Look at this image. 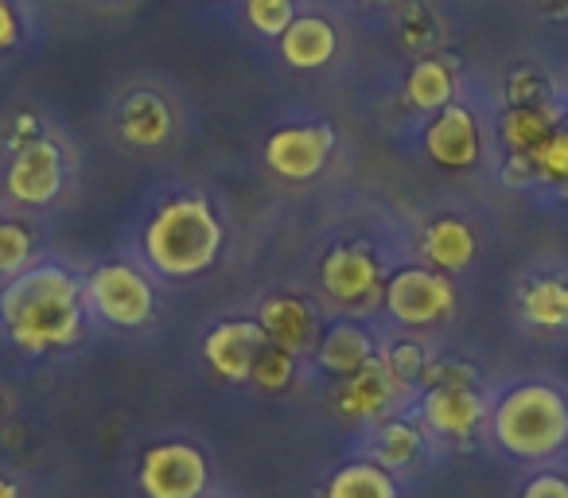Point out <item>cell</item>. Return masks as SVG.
<instances>
[{"label":"cell","mask_w":568,"mask_h":498,"mask_svg":"<svg viewBox=\"0 0 568 498\" xmlns=\"http://www.w3.org/2000/svg\"><path fill=\"white\" fill-rule=\"evenodd\" d=\"M0 332L28 355L74 347L87 332L82 281L63 265H32L0 288Z\"/></svg>","instance_id":"obj_1"},{"label":"cell","mask_w":568,"mask_h":498,"mask_svg":"<svg viewBox=\"0 0 568 498\" xmlns=\"http://www.w3.org/2000/svg\"><path fill=\"white\" fill-rule=\"evenodd\" d=\"M226 230L203 195H175L160 203L144 226V262L164 281H191L222 254Z\"/></svg>","instance_id":"obj_2"},{"label":"cell","mask_w":568,"mask_h":498,"mask_svg":"<svg viewBox=\"0 0 568 498\" xmlns=\"http://www.w3.org/2000/svg\"><path fill=\"white\" fill-rule=\"evenodd\" d=\"M490 436L514 459L541 464L568 448V394L549 382H521L490 409Z\"/></svg>","instance_id":"obj_3"},{"label":"cell","mask_w":568,"mask_h":498,"mask_svg":"<svg viewBox=\"0 0 568 498\" xmlns=\"http://www.w3.org/2000/svg\"><path fill=\"white\" fill-rule=\"evenodd\" d=\"M82 301L102 324L133 332L156 316V288L133 262H105L82 281Z\"/></svg>","instance_id":"obj_4"},{"label":"cell","mask_w":568,"mask_h":498,"mask_svg":"<svg viewBox=\"0 0 568 498\" xmlns=\"http://www.w3.org/2000/svg\"><path fill=\"white\" fill-rule=\"evenodd\" d=\"M136 487L144 498H203L211 487V464L191 440L149 444L136 467Z\"/></svg>","instance_id":"obj_5"},{"label":"cell","mask_w":568,"mask_h":498,"mask_svg":"<svg viewBox=\"0 0 568 498\" xmlns=\"http://www.w3.org/2000/svg\"><path fill=\"white\" fill-rule=\"evenodd\" d=\"M382 304L402 327H433L456 312V285H452L448 273L409 265V270H397L386 281Z\"/></svg>","instance_id":"obj_6"},{"label":"cell","mask_w":568,"mask_h":498,"mask_svg":"<svg viewBox=\"0 0 568 498\" xmlns=\"http://www.w3.org/2000/svg\"><path fill=\"white\" fill-rule=\"evenodd\" d=\"M320 288L332 304L347 312H366L382 301L386 281H382L378 257L366 245H335L320 262Z\"/></svg>","instance_id":"obj_7"},{"label":"cell","mask_w":568,"mask_h":498,"mask_svg":"<svg viewBox=\"0 0 568 498\" xmlns=\"http://www.w3.org/2000/svg\"><path fill=\"white\" fill-rule=\"evenodd\" d=\"M67 183V156L51 136H36L17 149L4 172V195L17 206H48L59 199Z\"/></svg>","instance_id":"obj_8"},{"label":"cell","mask_w":568,"mask_h":498,"mask_svg":"<svg viewBox=\"0 0 568 498\" xmlns=\"http://www.w3.org/2000/svg\"><path fill=\"white\" fill-rule=\"evenodd\" d=\"M335 152V129L324 121L312 125H284L265 141V164L273 167L281 180L288 183H308L327 167Z\"/></svg>","instance_id":"obj_9"},{"label":"cell","mask_w":568,"mask_h":498,"mask_svg":"<svg viewBox=\"0 0 568 498\" xmlns=\"http://www.w3.org/2000/svg\"><path fill=\"white\" fill-rule=\"evenodd\" d=\"M405 394H409V382H402L386 366V358L374 355L363 370L339 382V389H335V409H339V417L355 420V425H366V420L394 417L397 402H402Z\"/></svg>","instance_id":"obj_10"},{"label":"cell","mask_w":568,"mask_h":498,"mask_svg":"<svg viewBox=\"0 0 568 498\" xmlns=\"http://www.w3.org/2000/svg\"><path fill=\"white\" fill-rule=\"evenodd\" d=\"M483 420H487V405L475 386H428L420 397V425L436 440L464 444Z\"/></svg>","instance_id":"obj_11"},{"label":"cell","mask_w":568,"mask_h":498,"mask_svg":"<svg viewBox=\"0 0 568 498\" xmlns=\"http://www.w3.org/2000/svg\"><path fill=\"white\" fill-rule=\"evenodd\" d=\"M425 152L433 164L448 167V172H464V167L479 164V121L467 105L452 102L440 113H433L425 129Z\"/></svg>","instance_id":"obj_12"},{"label":"cell","mask_w":568,"mask_h":498,"mask_svg":"<svg viewBox=\"0 0 568 498\" xmlns=\"http://www.w3.org/2000/svg\"><path fill=\"white\" fill-rule=\"evenodd\" d=\"M265 332L257 319H222L203 339V358L219 378L226 382H250L253 358L265 347Z\"/></svg>","instance_id":"obj_13"},{"label":"cell","mask_w":568,"mask_h":498,"mask_svg":"<svg viewBox=\"0 0 568 498\" xmlns=\"http://www.w3.org/2000/svg\"><path fill=\"white\" fill-rule=\"evenodd\" d=\"M257 324H261V332H265V339L284 347L288 355H304V350L316 347L320 319H316V312H312V304L301 301V296L281 293V296L261 301Z\"/></svg>","instance_id":"obj_14"},{"label":"cell","mask_w":568,"mask_h":498,"mask_svg":"<svg viewBox=\"0 0 568 498\" xmlns=\"http://www.w3.org/2000/svg\"><path fill=\"white\" fill-rule=\"evenodd\" d=\"M172 129H175L172 105H168L164 94H156V90H133V94L121 102L118 133L129 149H141V152L164 149V144L172 141Z\"/></svg>","instance_id":"obj_15"},{"label":"cell","mask_w":568,"mask_h":498,"mask_svg":"<svg viewBox=\"0 0 568 498\" xmlns=\"http://www.w3.org/2000/svg\"><path fill=\"white\" fill-rule=\"evenodd\" d=\"M565 110L557 102H545V98H534V102H514L503 118V144L506 156L518 160H534L541 152V144L552 136V129L560 125Z\"/></svg>","instance_id":"obj_16"},{"label":"cell","mask_w":568,"mask_h":498,"mask_svg":"<svg viewBox=\"0 0 568 498\" xmlns=\"http://www.w3.org/2000/svg\"><path fill=\"white\" fill-rule=\"evenodd\" d=\"M420 254H425L428 270L464 273L479 254V237L464 218H433L420 234Z\"/></svg>","instance_id":"obj_17"},{"label":"cell","mask_w":568,"mask_h":498,"mask_svg":"<svg viewBox=\"0 0 568 498\" xmlns=\"http://www.w3.org/2000/svg\"><path fill=\"white\" fill-rule=\"evenodd\" d=\"M339 51V35L324 17H296L281 35V59L293 71H320Z\"/></svg>","instance_id":"obj_18"},{"label":"cell","mask_w":568,"mask_h":498,"mask_svg":"<svg viewBox=\"0 0 568 498\" xmlns=\"http://www.w3.org/2000/svg\"><path fill=\"white\" fill-rule=\"evenodd\" d=\"M425 425L420 420H409V417H386L378 420L374 428V440H371V459L382 464L386 471H409L420 456H425Z\"/></svg>","instance_id":"obj_19"},{"label":"cell","mask_w":568,"mask_h":498,"mask_svg":"<svg viewBox=\"0 0 568 498\" xmlns=\"http://www.w3.org/2000/svg\"><path fill=\"white\" fill-rule=\"evenodd\" d=\"M371 358H374V339L358 324H347V319L327 327L324 339H320V350H316L320 370L332 374V378H339V382L351 378V374H358Z\"/></svg>","instance_id":"obj_20"},{"label":"cell","mask_w":568,"mask_h":498,"mask_svg":"<svg viewBox=\"0 0 568 498\" xmlns=\"http://www.w3.org/2000/svg\"><path fill=\"white\" fill-rule=\"evenodd\" d=\"M324 498H402L394 471H386L374 459H351L335 467L332 479L324 482Z\"/></svg>","instance_id":"obj_21"},{"label":"cell","mask_w":568,"mask_h":498,"mask_svg":"<svg viewBox=\"0 0 568 498\" xmlns=\"http://www.w3.org/2000/svg\"><path fill=\"white\" fill-rule=\"evenodd\" d=\"M521 316L541 332L568 327V277H534L521 288Z\"/></svg>","instance_id":"obj_22"},{"label":"cell","mask_w":568,"mask_h":498,"mask_svg":"<svg viewBox=\"0 0 568 498\" xmlns=\"http://www.w3.org/2000/svg\"><path fill=\"white\" fill-rule=\"evenodd\" d=\"M405 98L425 113H440L444 105H452V98H456V79H452L448 63H440V59H420L409 71Z\"/></svg>","instance_id":"obj_23"},{"label":"cell","mask_w":568,"mask_h":498,"mask_svg":"<svg viewBox=\"0 0 568 498\" xmlns=\"http://www.w3.org/2000/svg\"><path fill=\"white\" fill-rule=\"evenodd\" d=\"M36 234L20 218H0V277L12 281L24 270H32Z\"/></svg>","instance_id":"obj_24"},{"label":"cell","mask_w":568,"mask_h":498,"mask_svg":"<svg viewBox=\"0 0 568 498\" xmlns=\"http://www.w3.org/2000/svg\"><path fill=\"white\" fill-rule=\"evenodd\" d=\"M534 180L545 183V187H557V191H568V113L560 118V125L552 129V136L541 144L534 160Z\"/></svg>","instance_id":"obj_25"},{"label":"cell","mask_w":568,"mask_h":498,"mask_svg":"<svg viewBox=\"0 0 568 498\" xmlns=\"http://www.w3.org/2000/svg\"><path fill=\"white\" fill-rule=\"evenodd\" d=\"M293 374H296V355H288V350L276 347V343H265L261 355L253 358L250 382L261 389H268V394H276V389H284L288 382H293Z\"/></svg>","instance_id":"obj_26"},{"label":"cell","mask_w":568,"mask_h":498,"mask_svg":"<svg viewBox=\"0 0 568 498\" xmlns=\"http://www.w3.org/2000/svg\"><path fill=\"white\" fill-rule=\"evenodd\" d=\"M245 20L253 24V32L281 40L296 20V0H245Z\"/></svg>","instance_id":"obj_27"},{"label":"cell","mask_w":568,"mask_h":498,"mask_svg":"<svg viewBox=\"0 0 568 498\" xmlns=\"http://www.w3.org/2000/svg\"><path fill=\"white\" fill-rule=\"evenodd\" d=\"M382 358H386L389 370H394L402 382H409V386L420 378V374H425V366H428L425 363V347H420V343H413V339L409 343H394V347H389Z\"/></svg>","instance_id":"obj_28"},{"label":"cell","mask_w":568,"mask_h":498,"mask_svg":"<svg viewBox=\"0 0 568 498\" xmlns=\"http://www.w3.org/2000/svg\"><path fill=\"white\" fill-rule=\"evenodd\" d=\"M518 498H568V475L560 471H537L521 482Z\"/></svg>","instance_id":"obj_29"},{"label":"cell","mask_w":568,"mask_h":498,"mask_svg":"<svg viewBox=\"0 0 568 498\" xmlns=\"http://www.w3.org/2000/svg\"><path fill=\"white\" fill-rule=\"evenodd\" d=\"M20 43V17L12 0H0V51H12Z\"/></svg>","instance_id":"obj_30"},{"label":"cell","mask_w":568,"mask_h":498,"mask_svg":"<svg viewBox=\"0 0 568 498\" xmlns=\"http://www.w3.org/2000/svg\"><path fill=\"white\" fill-rule=\"evenodd\" d=\"M0 498H20V487L12 479H4V475H0Z\"/></svg>","instance_id":"obj_31"},{"label":"cell","mask_w":568,"mask_h":498,"mask_svg":"<svg viewBox=\"0 0 568 498\" xmlns=\"http://www.w3.org/2000/svg\"><path fill=\"white\" fill-rule=\"evenodd\" d=\"M0 420H4V394H0Z\"/></svg>","instance_id":"obj_32"},{"label":"cell","mask_w":568,"mask_h":498,"mask_svg":"<svg viewBox=\"0 0 568 498\" xmlns=\"http://www.w3.org/2000/svg\"><path fill=\"white\" fill-rule=\"evenodd\" d=\"M371 4H397V0H371Z\"/></svg>","instance_id":"obj_33"}]
</instances>
